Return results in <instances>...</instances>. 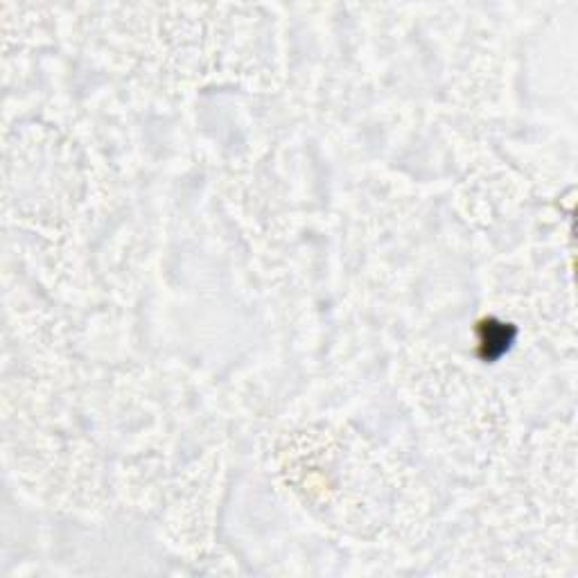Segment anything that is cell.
Masks as SVG:
<instances>
[{"label": "cell", "mask_w": 578, "mask_h": 578, "mask_svg": "<svg viewBox=\"0 0 578 578\" xmlns=\"http://www.w3.org/2000/svg\"><path fill=\"white\" fill-rule=\"evenodd\" d=\"M515 337V330L510 328L509 324H500V321H484L481 324V346L486 349L484 357L486 359H495L500 357L504 350H509L510 341Z\"/></svg>", "instance_id": "1"}]
</instances>
